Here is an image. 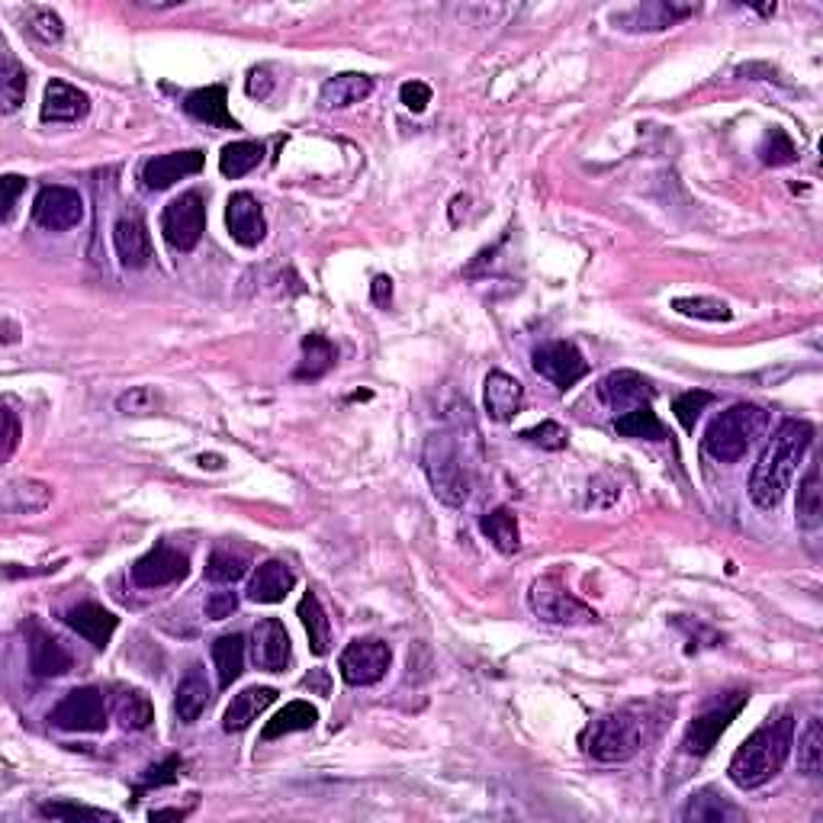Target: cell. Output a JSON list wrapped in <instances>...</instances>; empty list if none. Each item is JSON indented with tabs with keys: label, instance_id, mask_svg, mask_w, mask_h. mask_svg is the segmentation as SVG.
Listing matches in <instances>:
<instances>
[{
	"label": "cell",
	"instance_id": "obj_14",
	"mask_svg": "<svg viewBox=\"0 0 823 823\" xmlns=\"http://www.w3.org/2000/svg\"><path fill=\"white\" fill-rule=\"evenodd\" d=\"M206 165V155L200 149H187V152H167V155H155V158H149L142 171H139V180H142V187L145 190H167V187H174L177 180H184V177H194V174H200Z\"/></svg>",
	"mask_w": 823,
	"mask_h": 823
},
{
	"label": "cell",
	"instance_id": "obj_6",
	"mask_svg": "<svg viewBox=\"0 0 823 823\" xmlns=\"http://www.w3.org/2000/svg\"><path fill=\"white\" fill-rule=\"evenodd\" d=\"M528 602H531V612H535L540 621H547V624H560V627H589V624L599 621V615H595L585 602H579L577 595H573L557 577L537 579L535 585H531Z\"/></svg>",
	"mask_w": 823,
	"mask_h": 823
},
{
	"label": "cell",
	"instance_id": "obj_55",
	"mask_svg": "<svg viewBox=\"0 0 823 823\" xmlns=\"http://www.w3.org/2000/svg\"><path fill=\"white\" fill-rule=\"evenodd\" d=\"M373 303L383 306V309L393 303V281H389V277H376V281H373Z\"/></svg>",
	"mask_w": 823,
	"mask_h": 823
},
{
	"label": "cell",
	"instance_id": "obj_12",
	"mask_svg": "<svg viewBox=\"0 0 823 823\" xmlns=\"http://www.w3.org/2000/svg\"><path fill=\"white\" fill-rule=\"evenodd\" d=\"M190 573V557L180 547L171 544H155L145 557L132 563V582L139 589H165Z\"/></svg>",
	"mask_w": 823,
	"mask_h": 823
},
{
	"label": "cell",
	"instance_id": "obj_56",
	"mask_svg": "<svg viewBox=\"0 0 823 823\" xmlns=\"http://www.w3.org/2000/svg\"><path fill=\"white\" fill-rule=\"evenodd\" d=\"M303 689H319V695H329V672L326 669H316L303 679Z\"/></svg>",
	"mask_w": 823,
	"mask_h": 823
},
{
	"label": "cell",
	"instance_id": "obj_37",
	"mask_svg": "<svg viewBox=\"0 0 823 823\" xmlns=\"http://www.w3.org/2000/svg\"><path fill=\"white\" fill-rule=\"evenodd\" d=\"M615 431L621 438H637V441H666V428L650 406H637L615 415Z\"/></svg>",
	"mask_w": 823,
	"mask_h": 823
},
{
	"label": "cell",
	"instance_id": "obj_44",
	"mask_svg": "<svg viewBox=\"0 0 823 823\" xmlns=\"http://www.w3.org/2000/svg\"><path fill=\"white\" fill-rule=\"evenodd\" d=\"M40 814L42 817H48V821H117V814H107V811H97V808H84V804H72V801H48V804H40Z\"/></svg>",
	"mask_w": 823,
	"mask_h": 823
},
{
	"label": "cell",
	"instance_id": "obj_4",
	"mask_svg": "<svg viewBox=\"0 0 823 823\" xmlns=\"http://www.w3.org/2000/svg\"><path fill=\"white\" fill-rule=\"evenodd\" d=\"M421 463H425V476L431 483V493L438 495L448 508H460L470 498L473 476H470L467 457L460 453V445L453 435H448V431L431 435L425 441Z\"/></svg>",
	"mask_w": 823,
	"mask_h": 823
},
{
	"label": "cell",
	"instance_id": "obj_36",
	"mask_svg": "<svg viewBox=\"0 0 823 823\" xmlns=\"http://www.w3.org/2000/svg\"><path fill=\"white\" fill-rule=\"evenodd\" d=\"M480 528H483V535L490 537V544H493L498 553H515L518 547H522V531H518V518H515V512L512 508H493L490 515H483L480 518Z\"/></svg>",
	"mask_w": 823,
	"mask_h": 823
},
{
	"label": "cell",
	"instance_id": "obj_53",
	"mask_svg": "<svg viewBox=\"0 0 823 823\" xmlns=\"http://www.w3.org/2000/svg\"><path fill=\"white\" fill-rule=\"evenodd\" d=\"M0 187H3V222H10V219H13V209H17V200H20V194L26 190V180H23L20 174H7V177L0 180Z\"/></svg>",
	"mask_w": 823,
	"mask_h": 823
},
{
	"label": "cell",
	"instance_id": "obj_1",
	"mask_svg": "<svg viewBox=\"0 0 823 823\" xmlns=\"http://www.w3.org/2000/svg\"><path fill=\"white\" fill-rule=\"evenodd\" d=\"M811 441H814V428L804 418H784L782 425L772 431L766 451L759 453V463L753 467V476H749V498L756 508L772 512L782 505L788 483H791L801 457L811 448Z\"/></svg>",
	"mask_w": 823,
	"mask_h": 823
},
{
	"label": "cell",
	"instance_id": "obj_48",
	"mask_svg": "<svg viewBox=\"0 0 823 823\" xmlns=\"http://www.w3.org/2000/svg\"><path fill=\"white\" fill-rule=\"evenodd\" d=\"M522 441L535 445L540 451H563L567 441H570V435H567V428L557 425V421H540L535 428L522 431Z\"/></svg>",
	"mask_w": 823,
	"mask_h": 823
},
{
	"label": "cell",
	"instance_id": "obj_54",
	"mask_svg": "<svg viewBox=\"0 0 823 823\" xmlns=\"http://www.w3.org/2000/svg\"><path fill=\"white\" fill-rule=\"evenodd\" d=\"M17 445H20V421H17V412L3 409V451H0V457L10 460L13 451H17Z\"/></svg>",
	"mask_w": 823,
	"mask_h": 823
},
{
	"label": "cell",
	"instance_id": "obj_24",
	"mask_svg": "<svg viewBox=\"0 0 823 823\" xmlns=\"http://www.w3.org/2000/svg\"><path fill=\"white\" fill-rule=\"evenodd\" d=\"M274 701H277V689H271V685H251L245 692H239L235 699L229 701V707L222 714V731L226 734H242Z\"/></svg>",
	"mask_w": 823,
	"mask_h": 823
},
{
	"label": "cell",
	"instance_id": "obj_28",
	"mask_svg": "<svg viewBox=\"0 0 823 823\" xmlns=\"http://www.w3.org/2000/svg\"><path fill=\"white\" fill-rule=\"evenodd\" d=\"M373 94V78L371 75H361V72H344V75H334L329 81L322 84L319 90V103L322 110H344V107H354L361 100H367Z\"/></svg>",
	"mask_w": 823,
	"mask_h": 823
},
{
	"label": "cell",
	"instance_id": "obj_47",
	"mask_svg": "<svg viewBox=\"0 0 823 823\" xmlns=\"http://www.w3.org/2000/svg\"><path fill=\"white\" fill-rule=\"evenodd\" d=\"M117 409L123 412V415H135V418L155 415V412L162 409V393H155L152 386H132L129 393H123L117 399Z\"/></svg>",
	"mask_w": 823,
	"mask_h": 823
},
{
	"label": "cell",
	"instance_id": "obj_5",
	"mask_svg": "<svg viewBox=\"0 0 823 823\" xmlns=\"http://www.w3.org/2000/svg\"><path fill=\"white\" fill-rule=\"evenodd\" d=\"M647 743V721L634 711H612L589 724L582 746L599 762H630Z\"/></svg>",
	"mask_w": 823,
	"mask_h": 823
},
{
	"label": "cell",
	"instance_id": "obj_9",
	"mask_svg": "<svg viewBox=\"0 0 823 823\" xmlns=\"http://www.w3.org/2000/svg\"><path fill=\"white\" fill-rule=\"evenodd\" d=\"M746 701H749L746 692H734L731 699L717 701V704H711L707 711H701L699 717L689 724L685 737H682V753H689V756H704V753H711L714 743L721 740V734L740 717Z\"/></svg>",
	"mask_w": 823,
	"mask_h": 823
},
{
	"label": "cell",
	"instance_id": "obj_13",
	"mask_svg": "<svg viewBox=\"0 0 823 823\" xmlns=\"http://www.w3.org/2000/svg\"><path fill=\"white\" fill-rule=\"evenodd\" d=\"M531 364L557 389L577 386L579 380L589 373V364H585V358L579 354V348L573 341H547V344H540L535 351V358H531Z\"/></svg>",
	"mask_w": 823,
	"mask_h": 823
},
{
	"label": "cell",
	"instance_id": "obj_52",
	"mask_svg": "<svg viewBox=\"0 0 823 823\" xmlns=\"http://www.w3.org/2000/svg\"><path fill=\"white\" fill-rule=\"evenodd\" d=\"M399 100L406 103V110L412 113H421L428 103H431V87L425 81H406L399 87Z\"/></svg>",
	"mask_w": 823,
	"mask_h": 823
},
{
	"label": "cell",
	"instance_id": "obj_40",
	"mask_svg": "<svg viewBox=\"0 0 823 823\" xmlns=\"http://www.w3.org/2000/svg\"><path fill=\"white\" fill-rule=\"evenodd\" d=\"M798 769H801L804 776H821L823 731H821V721H817V717H811V721H808V727H804V734H801V740H798Z\"/></svg>",
	"mask_w": 823,
	"mask_h": 823
},
{
	"label": "cell",
	"instance_id": "obj_42",
	"mask_svg": "<svg viewBox=\"0 0 823 823\" xmlns=\"http://www.w3.org/2000/svg\"><path fill=\"white\" fill-rule=\"evenodd\" d=\"M248 573V560L242 553H232V550H212L209 553V563H206V579L216 582V585H232Z\"/></svg>",
	"mask_w": 823,
	"mask_h": 823
},
{
	"label": "cell",
	"instance_id": "obj_19",
	"mask_svg": "<svg viewBox=\"0 0 823 823\" xmlns=\"http://www.w3.org/2000/svg\"><path fill=\"white\" fill-rule=\"evenodd\" d=\"M90 113V97L84 94L81 87L68 81H52L45 84V94H42V123H78Z\"/></svg>",
	"mask_w": 823,
	"mask_h": 823
},
{
	"label": "cell",
	"instance_id": "obj_17",
	"mask_svg": "<svg viewBox=\"0 0 823 823\" xmlns=\"http://www.w3.org/2000/svg\"><path fill=\"white\" fill-rule=\"evenodd\" d=\"M654 393L657 389L650 386V380L640 376L637 371H612L608 376L599 380V399L615 415L637 409V406H650Z\"/></svg>",
	"mask_w": 823,
	"mask_h": 823
},
{
	"label": "cell",
	"instance_id": "obj_49",
	"mask_svg": "<svg viewBox=\"0 0 823 823\" xmlns=\"http://www.w3.org/2000/svg\"><path fill=\"white\" fill-rule=\"evenodd\" d=\"M26 26H30V33H33L36 40L48 42V45L62 40V33H65L62 17H58L55 10H48V7H33V10L26 13Z\"/></svg>",
	"mask_w": 823,
	"mask_h": 823
},
{
	"label": "cell",
	"instance_id": "obj_15",
	"mask_svg": "<svg viewBox=\"0 0 823 823\" xmlns=\"http://www.w3.org/2000/svg\"><path fill=\"white\" fill-rule=\"evenodd\" d=\"M251 659L264 672H284L293 659V644H289L287 627L277 617H264L251 630Z\"/></svg>",
	"mask_w": 823,
	"mask_h": 823
},
{
	"label": "cell",
	"instance_id": "obj_26",
	"mask_svg": "<svg viewBox=\"0 0 823 823\" xmlns=\"http://www.w3.org/2000/svg\"><path fill=\"white\" fill-rule=\"evenodd\" d=\"M483 403H486V415L493 421H512L518 412H522V403H525V386L508 376V373L493 371L483 383Z\"/></svg>",
	"mask_w": 823,
	"mask_h": 823
},
{
	"label": "cell",
	"instance_id": "obj_38",
	"mask_svg": "<svg viewBox=\"0 0 823 823\" xmlns=\"http://www.w3.org/2000/svg\"><path fill=\"white\" fill-rule=\"evenodd\" d=\"M26 87H30L26 68L13 58V52L3 45V65H0V103H3V113H17V110L23 107Z\"/></svg>",
	"mask_w": 823,
	"mask_h": 823
},
{
	"label": "cell",
	"instance_id": "obj_35",
	"mask_svg": "<svg viewBox=\"0 0 823 823\" xmlns=\"http://www.w3.org/2000/svg\"><path fill=\"white\" fill-rule=\"evenodd\" d=\"M212 662L219 676V689H229L242 669H245V637L242 634H226L212 644Z\"/></svg>",
	"mask_w": 823,
	"mask_h": 823
},
{
	"label": "cell",
	"instance_id": "obj_25",
	"mask_svg": "<svg viewBox=\"0 0 823 823\" xmlns=\"http://www.w3.org/2000/svg\"><path fill=\"white\" fill-rule=\"evenodd\" d=\"M293 585H296V577H293L287 563L267 560L248 579V599L257 602V605H277L293 592Z\"/></svg>",
	"mask_w": 823,
	"mask_h": 823
},
{
	"label": "cell",
	"instance_id": "obj_51",
	"mask_svg": "<svg viewBox=\"0 0 823 823\" xmlns=\"http://www.w3.org/2000/svg\"><path fill=\"white\" fill-rule=\"evenodd\" d=\"M235 608H239V595L235 592H212L209 599H206V617L209 621H226V617L235 615Z\"/></svg>",
	"mask_w": 823,
	"mask_h": 823
},
{
	"label": "cell",
	"instance_id": "obj_39",
	"mask_svg": "<svg viewBox=\"0 0 823 823\" xmlns=\"http://www.w3.org/2000/svg\"><path fill=\"white\" fill-rule=\"evenodd\" d=\"M264 162V145L261 142H232V145H226L222 149V155H219V171L226 174V177H245L251 174L254 167Z\"/></svg>",
	"mask_w": 823,
	"mask_h": 823
},
{
	"label": "cell",
	"instance_id": "obj_31",
	"mask_svg": "<svg viewBox=\"0 0 823 823\" xmlns=\"http://www.w3.org/2000/svg\"><path fill=\"white\" fill-rule=\"evenodd\" d=\"M296 615H299L303 627H306L309 650H312L316 657H326L331 650V621L329 615H326V608H322V602H319V595H316V592H306V595L299 599Z\"/></svg>",
	"mask_w": 823,
	"mask_h": 823
},
{
	"label": "cell",
	"instance_id": "obj_2",
	"mask_svg": "<svg viewBox=\"0 0 823 823\" xmlns=\"http://www.w3.org/2000/svg\"><path fill=\"white\" fill-rule=\"evenodd\" d=\"M791 746H794V717L791 714H782L776 721L769 717L734 753L731 769H727L731 782L743 788V791H753V788H762L766 782H772L784 769V762L791 756Z\"/></svg>",
	"mask_w": 823,
	"mask_h": 823
},
{
	"label": "cell",
	"instance_id": "obj_34",
	"mask_svg": "<svg viewBox=\"0 0 823 823\" xmlns=\"http://www.w3.org/2000/svg\"><path fill=\"white\" fill-rule=\"evenodd\" d=\"M113 714H117L123 731H145L155 721L152 699L142 689H120L117 699H113Z\"/></svg>",
	"mask_w": 823,
	"mask_h": 823
},
{
	"label": "cell",
	"instance_id": "obj_57",
	"mask_svg": "<svg viewBox=\"0 0 823 823\" xmlns=\"http://www.w3.org/2000/svg\"><path fill=\"white\" fill-rule=\"evenodd\" d=\"M190 808H167V811H152V821H184Z\"/></svg>",
	"mask_w": 823,
	"mask_h": 823
},
{
	"label": "cell",
	"instance_id": "obj_43",
	"mask_svg": "<svg viewBox=\"0 0 823 823\" xmlns=\"http://www.w3.org/2000/svg\"><path fill=\"white\" fill-rule=\"evenodd\" d=\"M672 309L679 316H692V319H704V322H727L734 316L727 303L711 299V296H682V299H672Z\"/></svg>",
	"mask_w": 823,
	"mask_h": 823
},
{
	"label": "cell",
	"instance_id": "obj_21",
	"mask_svg": "<svg viewBox=\"0 0 823 823\" xmlns=\"http://www.w3.org/2000/svg\"><path fill=\"white\" fill-rule=\"evenodd\" d=\"M62 621L97 650H107V644L113 640V634L120 627V617L107 612L103 605H94V602H81V605L68 608Z\"/></svg>",
	"mask_w": 823,
	"mask_h": 823
},
{
	"label": "cell",
	"instance_id": "obj_20",
	"mask_svg": "<svg viewBox=\"0 0 823 823\" xmlns=\"http://www.w3.org/2000/svg\"><path fill=\"white\" fill-rule=\"evenodd\" d=\"M113 248L120 264L129 271H142L152 261V239L149 229L142 222L139 212H120L117 226H113Z\"/></svg>",
	"mask_w": 823,
	"mask_h": 823
},
{
	"label": "cell",
	"instance_id": "obj_46",
	"mask_svg": "<svg viewBox=\"0 0 823 823\" xmlns=\"http://www.w3.org/2000/svg\"><path fill=\"white\" fill-rule=\"evenodd\" d=\"M711 403H714L711 393H704V389H689V393H679V396H676L672 412H676V418H679V425H682L685 431H695V421H699L701 412L707 409Z\"/></svg>",
	"mask_w": 823,
	"mask_h": 823
},
{
	"label": "cell",
	"instance_id": "obj_30",
	"mask_svg": "<svg viewBox=\"0 0 823 823\" xmlns=\"http://www.w3.org/2000/svg\"><path fill=\"white\" fill-rule=\"evenodd\" d=\"M316 721H319V711L309 704V701H289L284 704L267 724H264V731H261V740L271 743V740H281V737H287V734H299V731H312L316 727Z\"/></svg>",
	"mask_w": 823,
	"mask_h": 823
},
{
	"label": "cell",
	"instance_id": "obj_33",
	"mask_svg": "<svg viewBox=\"0 0 823 823\" xmlns=\"http://www.w3.org/2000/svg\"><path fill=\"white\" fill-rule=\"evenodd\" d=\"M798 525L804 531H817L823 522V490H821V467L811 463L801 486H798Z\"/></svg>",
	"mask_w": 823,
	"mask_h": 823
},
{
	"label": "cell",
	"instance_id": "obj_22",
	"mask_svg": "<svg viewBox=\"0 0 823 823\" xmlns=\"http://www.w3.org/2000/svg\"><path fill=\"white\" fill-rule=\"evenodd\" d=\"M184 113L194 117L197 123L216 125V129H239V123L229 113V90L226 84H209L197 87L184 97Z\"/></svg>",
	"mask_w": 823,
	"mask_h": 823
},
{
	"label": "cell",
	"instance_id": "obj_11",
	"mask_svg": "<svg viewBox=\"0 0 823 823\" xmlns=\"http://www.w3.org/2000/svg\"><path fill=\"white\" fill-rule=\"evenodd\" d=\"M33 222L45 232H68L84 222V200L75 187L48 184L33 200Z\"/></svg>",
	"mask_w": 823,
	"mask_h": 823
},
{
	"label": "cell",
	"instance_id": "obj_3",
	"mask_svg": "<svg viewBox=\"0 0 823 823\" xmlns=\"http://www.w3.org/2000/svg\"><path fill=\"white\" fill-rule=\"evenodd\" d=\"M769 412L753 403H737L731 409L717 412L704 431V451L721 463H737L743 453L753 448V441L766 431Z\"/></svg>",
	"mask_w": 823,
	"mask_h": 823
},
{
	"label": "cell",
	"instance_id": "obj_7",
	"mask_svg": "<svg viewBox=\"0 0 823 823\" xmlns=\"http://www.w3.org/2000/svg\"><path fill=\"white\" fill-rule=\"evenodd\" d=\"M48 724L68 734H100L110 724V711H107V699L100 689L84 685L68 692L65 699L58 701L48 714Z\"/></svg>",
	"mask_w": 823,
	"mask_h": 823
},
{
	"label": "cell",
	"instance_id": "obj_50",
	"mask_svg": "<svg viewBox=\"0 0 823 823\" xmlns=\"http://www.w3.org/2000/svg\"><path fill=\"white\" fill-rule=\"evenodd\" d=\"M184 769V759L180 756H167L162 759L158 766H149L145 772H142V779L135 784V794H142V791H149V788H165V784L177 782V772Z\"/></svg>",
	"mask_w": 823,
	"mask_h": 823
},
{
	"label": "cell",
	"instance_id": "obj_29",
	"mask_svg": "<svg viewBox=\"0 0 823 823\" xmlns=\"http://www.w3.org/2000/svg\"><path fill=\"white\" fill-rule=\"evenodd\" d=\"M682 821L685 823H727L740 821V811L714 788H701L695 791L685 808H682Z\"/></svg>",
	"mask_w": 823,
	"mask_h": 823
},
{
	"label": "cell",
	"instance_id": "obj_41",
	"mask_svg": "<svg viewBox=\"0 0 823 823\" xmlns=\"http://www.w3.org/2000/svg\"><path fill=\"white\" fill-rule=\"evenodd\" d=\"M52 502V490L45 483H36V480H26V483H13L7 490V505L20 515H36L45 505Z\"/></svg>",
	"mask_w": 823,
	"mask_h": 823
},
{
	"label": "cell",
	"instance_id": "obj_45",
	"mask_svg": "<svg viewBox=\"0 0 823 823\" xmlns=\"http://www.w3.org/2000/svg\"><path fill=\"white\" fill-rule=\"evenodd\" d=\"M759 158H762V165L769 167L794 165L798 162V149H794V142L784 135L782 129H769L766 139H762V145H759Z\"/></svg>",
	"mask_w": 823,
	"mask_h": 823
},
{
	"label": "cell",
	"instance_id": "obj_23",
	"mask_svg": "<svg viewBox=\"0 0 823 823\" xmlns=\"http://www.w3.org/2000/svg\"><path fill=\"white\" fill-rule=\"evenodd\" d=\"M689 13H695L692 3H669V0H659V3H644V7H634L630 13H621L615 17V23H624V30H634V33H659V30H669L676 26L679 20H685Z\"/></svg>",
	"mask_w": 823,
	"mask_h": 823
},
{
	"label": "cell",
	"instance_id": "obj_8",
	"mask_svg": "<svg viewBox=\"0 0 823 823\" xmlns=\"http://www.w3.org/2000/svg\"><path fill=\"white\" fill-rule=\"evenodd\" d=\"M162 232L174 251L187 254L200 245L206 232V197L200 190H187L177 200H171L162 212Z\"/></svg>",
	"mask_w": 823,
	"mask_h": 823
},
{
	"label": "cell",
	"instance_id": "obj_16",
	"mask_svg": "<svg viewBox=\"0 0 823 823\" xmlns=\"http://www.w3.org/2000/svg\"><path fill=\"white\" fill-rule=\"evenodd\" d=\"M26 654H30V669L36 679H58L75 666V657L68 654V647L58 637H52L48 630H42L36 621L26 624Z\"/></svg>",
	"mask_w": 823,
	"mask_h": 823
},
{
	"label": "cell",
	"instance_id": "obj_32",
	"mask_svg": "<svg viewBox=\"0 0 823 823\" xmlns=\"http://www.w3.org/2000/svg\"><path fill=\"white\" fill-rule=\"evenodd\" d=\"M334 361H338V348L326 334L312 331L303 338V361L296 367V380H319L334 367Z\"/></svg>",
	"mask_w": 823,
	"mask_h": 823
},
{
	"label": "cell",
	"instance_id": "obj_10",
	"mask_svg": "<svg viewBox=\"0 0 823 823\" xmlns=\"http://www.w3.org/2000/svg\"><path fill=\"white\" fill-rule=\"evenodd\" d=\"M393 662V650L389 644L383 640H373V637H364V640H351L341 657H338V672L348 685H376L386 669Z\"/></svg>",
	"mask_w": 823,
	"mask_h": 823
},
{
	"label": "cell",
	"instance_id": "obj_18",
	"mask_svg": "<svg viewBox=\"0 0 823 823\" xmlns=\"http://www.w3.org/2000/svg\"><path fill=\"white\" fill-rule=\"evenodd\" d=\"M226 229H229V235L242 248L261 245L264 235H267V219H264L261 204L251 194H245V190L232 194L229 204H226Z\"/></svg>",
	"mask_w": 823,
	"mask_h": 823
},
{
	"label": "cell",
	"instance_id": "obj_27",
	"mask_svg": "<svg viewBox=\"0 0 823 823\" xmlns=\"http://www.w3.org/2000/svg\"><path fill=\"white\" fill-rule=\"evenodd\" d=\"M212 701V685L206 679L204 666H190L187 676L180 679L177 685V695H174V714L180 724H197L200 714L209 707Z\"/></svg>",
	"mask_w": 823,
	"mask_h": 823
}]
</instances>
